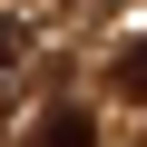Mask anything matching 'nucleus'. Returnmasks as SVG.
Segmentation results:
<instances>
[{
    "instance_id": "f257e3e1",
    "label": "nucleus",
    "mask_w": 147,
    "mask_h": 147,
    "mask_svg": "<svg viewBox=\"0 0 147 147\" xmlns=\"http://www.w3.org/2000/svg\"><path fill=\"white\" fill-rule=\"evenodd\" d=\"M88 137H98V127H88V108H49L30 147H88Z\"/></svg>"
},
{
    "instance_id": "f03ea898",
    "label": "nucleus",
    "mask_w": 147,
    "mask_h": 147,
    "mask_svg": "<svg viewBox=\"0 0 147 147\" xmlns=\"http://www.w3.org/2000/svg\"><path fill=\"white\" fill-rule=\"evenodd\" d=\"M20 59H30V30H20V20H0V79H10Z\"/></svg>"
},
{
    "instance_id": "7ed1b4c3",
    "label": "nucleus",
    "mask_w": 147,
    "mask_h": 147,
    "mask_svg": "<svg viewBox=\"0 0 147 147\" xmlns=\"http://www.w3.org/2000/svg\"><path fill=\"white\" fill-rule=\"evenodd\" d=\"M118 88H137V98H147V39H137V49L118 59Z\"/></svg>"
}]
</instances>
